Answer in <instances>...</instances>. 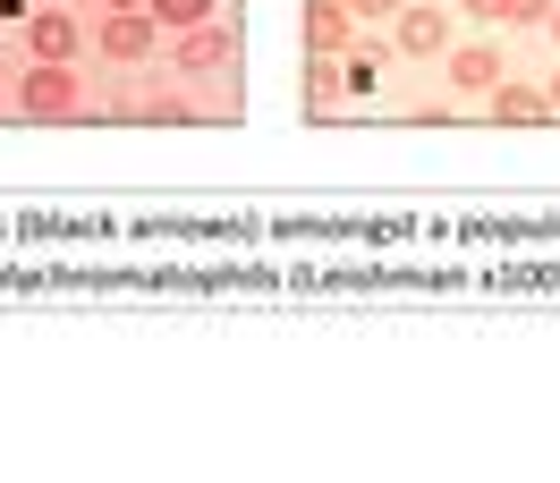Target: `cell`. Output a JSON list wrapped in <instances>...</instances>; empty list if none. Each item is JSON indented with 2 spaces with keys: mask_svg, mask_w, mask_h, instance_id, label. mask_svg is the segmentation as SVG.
<instances>
[{
  "mask_svg": "<svg viewBox=\"0 0 560 483\" xmlns=\"http://www.w3.org/2000/svg\"><path fill=\"white\" fill-rule=\"evenodd\" d=\"M0 94H9V85H0Z\"/></svg>",
  "mask_w": 560,
  "mask_h": 483,
  "instance_id": "obj_18",
  "label": "cell"
},
{
  "mask_svg": "<svg viewBox=\"0 0 560 483\" xmlns=\"http://www.w3.org/2000/svg\"><path fill=\"white\" fill-rule=\"evenodd\" d=\"M340 94H349V85H340V60H306V110H315V119H340Z\"/></svg>",
  "mask_w": 560,
  "mask_h": 483,
  "instance_id": "obj_9",
  "label": "cell"
},
{
  "mask_svg": "<svg viewBox=\"0 0 560 483\" xmlns=\"http://www.w3.org/2000/svg\"><path fill=\"white\" fill-rule=\"evenodd\" d=\"M18 110L35 119V128H60V119H85V76H77V60H35V69L18 76Z\"/></svg>",
  "mask_w": 560,
  "mask_h": 483,
  "instance_id": "obj_1",
  "label": "cell"
},
{
  "mask_svg": "<svg viewBox=\"0 0 560 483\" xmlns=\"http://www.w3.org/2000/svg\"><path fill=\"white\" fill-rule=\"evenodd\" d=\"M205 17H221V0H153V26H171V35L205 26Z\"/></svg>",
  "mask_w": 560,
  "mask_h": 483,
  "instance_id": "obj_11",
  "label": "cell"
},
{
  "mask_svg": "<svg viewBox=\"0 0 560 483\" xmlns=\"http://www.w3.org/2000/svg\"><path fill=\"white\" fill-rule=\"evenodd\" d=\"M128 119H153V128H171V119H196V103L178 94V85H153V94H137V110Z\"/></svg>",
  "mask_w": 560,
  "mask_h": 483,
  "instance_id": "obj_10",
  "label": "cell"
},
{
  "mask_svg": "<svg viewBox=\"0 0 560 483\" xmlns=\"http://www.w3.org/2000/svg\"><path fill=\"white\" fill-rule=\"evenodd\" d=\"M458 9H467V17H501V0H458Z\"/></svg>",
  "mask_w": 560,
  "mask_h": 483,
  "instance_id": "obj_14",
  "label": "cell"
},
{
  "mask_svg": "<svg viewBox=\"0 0 560 483\" xmlns=\"http://www.w3.org/2000/svg\"><path fill=\"white\" fill-rule=\"evenodd\" d=\"M442 60H451V85L467 94V103H485L492 85L510 76V69H501V51H492V43H467V51H442Z\"/></svg>",
  "mask_w": 560,
  "mask_h": 483,
  "instance_id": "obj_6",
  "label": "cell"
},
{
  "mask_svg": "<svg viewBox=\"0 0 560 483\" xmlns=\"http://www.w3.org/2000/svg\"><path fill=\"white\" fill-rule=\"evenodd\" d=\"M349 43H357L349 0H306V51H315V60H349Z\"/></svg>",
  "mask_w": 560,
  "mask_h": 483,
  "instance_id": "obj_4",
  "label": "cell"
},
{
  "mask_svg": "<svg viewBox=\"0 0 560 483\" xmlns=\"http://www.w3.org/2000/svg\"><path fill=\"white\" fill-rule=\"evenodd\" d=\"M544 103H552V119H560V69H552V85H544Z\"/></svg>",
  "mask_w": 560,
  "mask_h": 483,
  "instance_id": "obj_15",
  "label": "cell"
},
{
  "mask_svg": "<svg viewBox=\"0 0 560 483\" xmlns=\"http://www.w3.org/2000/svg\"><path fill=\"white\" fill-rule=\"evenodd\" d=\"M544 26H552V35H560V9H552V17H544Z\"/></svg>",
  "mask_w": 560,
  "mask_h": 483,
  "instance_id": "obj_17",
  "label": "cell"
},
{
  "mask_svg": "<svg viewBox=\"0 0 560 483\" xmlns=\"http://www.w3.org/2000/svg\"><path fill=\"white\" fill-rule=\"evenodd\" d=\"M153 43H162V26H153V9H110L103 26H94V51H103V60H119V69H137V60H153Z\"/></svg>",
  "mask_w": 560,
  "mask_h": 483,
  "instance_id": "obj_3",
  "label": "cell"
},
{
  "mask_svg": "<svg viewBox=\"0 0 560 483\" xmlns=\"http://www.w3.org/2000/svg\"><path fill=\"white\" fill-rule=\"evenodd\" d=\"M357 17H399V9H408V0H349Z\"/></svg>",
  "mask_w": 560,
  "mask_h": 483,
  "instance_id": "obj_13",
  "label": "cell"
},
{
  "mask_svg": "<svg viewBox=\"0 0 560 483\" xmlns=\"http://www.w3.org/2000/svg\"><path fill=\"white\" fill-rule=\"evenodd\" d=\"M390 35H399L408 60H442V51H451V17H442V9H399Z\"/></svg>",
  "mask_w": 560,
  "mask_h": 483,
  "instance_id": "obj_5",
  "label": "cell"
},
{
  "mask_svg": "<svg viewBox=\"0 0 560 483\" xmlns=\"http://www.w3.org/2000/svg\"><path fill=\"white\" fill-rule=\"evenodd\" d=\"M171 69L178 76H230V69H238V26H230V17L187 26V35L171 43Z\"/></svg>",
  "mask_w": 560,
  "mask_h": 483,
  "instance_id": "obj_2",
  "label": "cell"
},
{
  "mask_svg": "<svg viewBox=\"0 0 560 483\" xmlns=\"http://www.w3.org/2000/svg\"><path fill=\"white\" fill-rule=\"evenodd\" d=\"M552 9H560V0H501V17H510V26H544Z\"/></svg>",
  "mask_w": 560,
  "mask_h": 483,
  "instance_id": "obj_12",
  "label": "cell"
},
{
  "mask_svg": "<svg viewBox=\"0 0 560 483\" xmlns=\"http://www.w3.org/2000/svg\"><path fill=\"white\" fill-rule=\"evenodd\" d=\"M26 51L35 60H77V17L69 9H35L26 17Z\"/></svg>",
  "mask_w": 560,
  "mask_h": 483,
  "instance_id": "obj_8",
  "label": "cell"
},
{
  "mask_svg": "<svg viewBox=\"0 0 560 483\" xmlns=\"http://www.w3.org/2000/svg\"><path fill=\"white\" fill-rule=\"evenodd\" d=\"M485 110L501 119V128H544V119H552V103H544V85H510V76H501V85L485 94Z\"/></svg>",
  "mask_w": 560,
  "mask_h": 483,
  "instance_id": "obj_7",
  "label": "cell"
},
{
  "mask_svg": "<svg viewBox=\"0 0 560 483\" xmlns=\"http://www.w3.org/2000/svg\"><path fill=\"white\" fill-rule=\"evenodd\" d=\"M103 9H153V0H103Z\"/></svg>",
  "mask_w": 560,
  "mask_h": 483,
  "instance_id": "obj_16",
  "label": "cell"
}]
</instances>
